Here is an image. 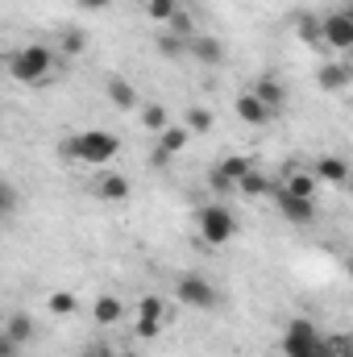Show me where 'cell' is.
I'll return each instance as SVG.
<instances>
[{"label":"cell","mask_w":353,"mask_h":357,"mask_svg":"<svg viewBox=\"0 0 353 357\" xmlns=\"http://www.w3.org/2000/svg\"><path fill=\"white\" fill-rule=\"evenodd\" d=\"M63 154L71 162H84V167H104L121 154V137L108 133V129H84V133L63 142Z\"/></svg>","instance_id":"1"},{"label":"cell","mask_w":353,"mask_h":357,"mask_svg":"<svg viewBox=\"0 0 353 357\" xmlns=\"http://www.w3.org/2000/svg\"><path fill=\"white\" fill-rule=\"evenodd\" d=\"M8 71H13V79H21V84H29V88H42V84H50L54 50L42 46V42H29V46H21V50L8 59Z\"/></svg>","instance_id":"2"},{"label":"cell","mask_w":353,"mask_h":357,"mask_svg":"<svg viewBox=\"0 0 353 357\" xmlns=\"http://www.w3.org/2000/svg\"><path fill=\"white\" fill-rule=\"evenodd\" d=\"M283 357H333V349L312 320H291L283 328Z\"/></svg>","instance_id":"3"},{"label":"cell","mask_w":353,"mask_h":357,"mask_svg":"<svg viewBox=\"0 0 353 357\" xmlns=\"http://www.w3.org/2000/svg\"><path fill=\"white\" fill-rule=\"evenodd\" d=\"M237 237V216L225 208V204H208V208H200V241L204 245H229Z\"/></svg>","instance_id":"4"},{"label":"cell","mask_w":353,"mask_h":357,"mask_svg":"<svg viewBox=\"0 0 353 357\" xmlns=\"http://www.w3.org/2000/svg\"><path fill=\"white\" fill-rule=\"evenodd\" d=\"M175 295H179V303H187V307H195V312H212V307L220 303V291H216L204 274H183L175 282Z\"/></svg>","instance_id":"5"},{"label":"cell","mask_w":353,"mask_h":357,"mask_svg":"<svg viewBox=\"0 0 353 357\" xmlns=\"http://www.w3.org/2000/svg\"><path fill=\"white\" fill-rule=\"evenodd\" d=\"M320 46H329V50H350L353 46V17L350 13H329V17H320Z\"/></svg>","instance_id":"6"},{"label":"cell","mask_w":353,"mask_h":357,"mask_svg":"<svg viewBox=\"0 0 353 357\" xmlns=\"http://www.w3.org/2000/svg\"><path fill=\"white\" fill-rule=\"evenodd\" d=\"M278 212H283V220H291V225H312V220H316V199L278 191Z\"/></svg>","instance_id":"7"},{"label":"cell","mask_w":353,"mask_h":357,"mask_svg":"<svg viewBox=\"0 0 353 357\" xmlns=\"http://www.w3.org/2000/svg\"><path fill=\"white\" fill-rule=\"evenodd\" d=\"M233 112H237L246 125H266V121L274 116V112L266 108V104L258 100V96H254V91H241V96H237V104H233Z\"/></svg>","instance_id":"8"},{"label":"cell","mask_w":353,"mask_h":357,"mask_svg":"<svg viewBox=\"0 0 353 357\" xmlns=\"http://www.w3.org/2000/svg\"><path fill=\"white\" fill-rule=\"evenodd\" d=\"M250 91H254V96L262 100L270 112H278V108L287 104V84H278L274 75H262V79H254V88H250Z\"/></svg>","instance_id":"9"},{"label":"cell","mask_w":353,"mask_h":357,"mask_svg":"<svg viewBox=\"0 0 353 357\" xmlns=\"http://www.w3.org/2000/svg\"><path fill=\"white\" fill-rule=\"evenodd\" d=\"M312 178H316V183H333V187H345V178H350V162L329 154V158H320V162H316Z\"/></svg>","instance_id":"10"},{"label":"cell","mask_w":353,"mask_h":357,"mask_svg":"<svg viewBox=\"0 0 353 357\" xmlns=\"http://www.w3.org/2000/svg\"><path fill=\"white\" fill-rule=\"evenodd\" d=\"M187 54L200 59V63H208V67H220V63H225V46H220L216 38H191V42H187Z\"/></svg>","instance_id":"11"},{"label":"cell","mask_w":353,"mask_h":357,"mask_svg":"<svg viewBox=\"0 0 353 357\" xmlns=\"http://www.w3.org/2000/svg\"><path fill=\"white\" fill-rule=\"evenodd\" d=\"M96 195H100V199H108V204H125V199H129V178L108 171V175L96 178Z\"/></svg>","instance_id":"12"},{"label":"cell","mask_w":353,"mask_h":357,"mask_svg":"<svg viewBox=\"0 0 353 357\" xmlns=\"http://www.w3.org/2000/svg\"><path fill=\"white\" fill-rule=\"evenodd\" d=\"M187 137H191V133H187L183 125H167V129L158 133V154H154V162H167L171 154H179V150L187 146Z\"/></svg>","instance_id":"13"},{"label":"cell","mask_w":353,"mask_h":357,"mask_svg":"<svg viewBox=\"0 0 353 357\" xmlns=\"http://www.w3.org/2000/svg\"><path fill=\"white\" fill-rule=\"evenodd\" d=\"M91 316H96V324H121V316H125V303L117 299V295H100L96 303H91Z\"/></svg>","instance_id":"14"},{"label":"cell","mask_w":353,"mask_h":357,"mask_svg":"<svg viewBox=\"0 0 353 357\" xmlns=\"http://www.w3.org/2000/svg\"><path fill=\"white\" fill-rule=\"evenodd\" d=\"M250 171H254V162H250V158H241V154H229V158H220V167H216L212 175H216V178H225V183H233V187H237V178H246Z\"/></svg>","instance_id":"15"},{"label":"cell","mask_w":353,"mask_h":357,"mask_svg":"<svg viewBox=\"0 0 353 357\" xmlns=\"http://www.w3.org/2000/svg\"><path fill=\"white\" fill-rule=\"evenodd\" d=\"M4 333H8L17 345H29L38 328H33V316H29V312H13V316H8V324H4Z\"/></svg>","instance_id":"16"},{"label":"cell","mask_w":353,"mask_h":357,"mask_svg":"<svg viewBox=\"0 0 353 357\" xmlns=\"http://www.w3.org/2000/svg\"><path fill=\"white\" fill-rule=\"evenodd\" d=\"M108 100H112L121 112L137 108V91H133V84H129V79H121V75H117V79H108Z\"/></svg>","instance_id":"17"},{"label":"cell","mask_w":353,"mask_h":357,"mask_svg":"<svg viewBox=\"0 0 353 357\" xmlns=\"http://www.w3.org/2000/svg\"><path fill=\"white\" fill-rule=\"evenodd\" d=\"M320 88L324 91H341V88H350V67L345 63H329V67H320Z\"/></svg>","instance_id":"18"},{"label":"cell","mask_w":353,"mask_h":357,"mask_svg":"<svg viewBox=\"0 0 353 357\" xmlns=\"http://www.w3.org/2000/svg\"><path fill=\"white\" fill-rule=\"evenodd\" d=\"M316 178L308 175V171H295V175H287V183H283V191L287 195H303V199H316Z\"/></svg>","instance_id":"19"},{"label":"cell","mask_w":353,"mask_h":357,"mask_svg":"<svg viewBox=\"0 0 353 357\" xmlns=\"http://www.w3.org/2000/svg\"><path fill=\"white\" fill-rule=\"evenodd\" d=\"M295 33H299L308 46L320 50V17H316V13H299V17H295Z\"/></svg>","instance_id":"20"},{"label":"cell","mask_w":353,"mask_h":357,"mask_svg":"<svg viewBox=\"0 0 353 357\" xmlns=\"http://www.w3.org/2000/svg\"><path fill=\"white\" fill-rule=\"evenodd\" d=\"M183 129H187V133H208V129H212V112H208L204 104H191V108H187Z\"/></svg>","instance_id":"21"},{"label":"cell","mask_w":353,"mask_h":357,"mask_svg":"<svg viewBox=\"0 0 353 357\" xmlns=\"http://www.w3.org/2000/svg\"><path fill=\"white\" fill-rule=\"evenodd\" d=\"M171 38H179V42H191L195 38V21H191V13L179 4V13L171 17Z\"/></svg>","instance_id":"22"},{"label":"cell","mask_w":353,"mask_h":357,"mask_svg":"<svg viewBox=\"0 0 353 357\" xmlns=\"http://www.w3.org/2000/svg\"><path fill=\"white\" fill-rule=\"evenodd\" d=\"M137 320H158V324H163V320H167V303H163L158 295H146V299L137 303Z\"/></svg>","instance_id":"23"},{"label":"cell","mask_w":353,"mask_h":357,"mask_svg":"<svg viewBox=\"0 0 353 357\" xmlns=\"http://www.w3.org/2000/svg\"><path fill=\"white\" fill-rule=\"evenodd\" d=\"M142 125H146L150 133H163V129H167V108H163V104H146V108H142Z\"/></svg>","instance_id":"24"},{"label":"cell","mask_w":353,"mask_h":357,"mask_svg":"<svg viewBox=\"0 0 353 357\" xmlns=\"http://www.w3.org/2000/svg\"><path fill=\"white\" fill-rule=\"evenodd\" d=\"M46 307H50V312H54V316H71V312H75V307H80V299H75V295H71V291H54V295H50V299H46Z\"/></svg>","instance_id":"25"},{"label":"cell","mask_w":353,"mask_h":357,"mask_svg":"<svg viewBox=\"0 0 353 357\" xmlns=\"http://www.w3.org/2000/svg\"><path fill=\"white\" fill-rule=\"evenodd\" d=\"M17 204H21L17 187H13L8 178H0V216H13V212H17Z\"/></svg>","instance_id":"26"},{"label":"cell","mask_w":353,"mask_h":357,"mask_svg":"<svg viewBox=\"0 0 353 357\" xmlns=\"http://www.w3.org/2000/svg\"><path fill=\"white\" fill-rule=\"evenodd\" d=\"M237 191H241V195H266V191H270V183H266L258 171H250L246 178H237Z\"/></svg>","instance_id":"27"},{"label":"cell","mask_w":353,"mask_h":357,"mask_svg":"<svg viewBox=\"0 0 353 357\" xmlns=\"http://www.w3.org/2000/svg\"><path fill=\"white\" fill-rule=\"evenodd\" d=\"M146 13H150L154 21H171L179 13V0H146Z\"/></svg>","instance_id":"28"},{"label":"cell","mask_w":353,"mask_h":357,"mask_svg":"<svg viewBox=\"0 0 353 357\" xmlns=\"http://www.w3.org/2000/svg\"><path fill=\"white\" fill-rule=\"evenodd\" d=\"M324 341H329L333 357H353V337L350 333H333V337H324Z\"/></svg>","instance_id":"29"},{"label":"cell","mask_w":353,"mask_h":357,"mask_svg":"<svg viewBox=\"0 0 353 357\" xmlns=\"http://www.w3.org/2000/svg\"><path fill=\"white\" fill-rule=\"evenodd\" d=\"M84 46H88L84 29H67V33H63V50H67V54H84Z\"/></svg>","instance_id":"30"},{"label":"cell","mask_w":353,"mask_h":357,"mask_svg":"<svg viewBox=\"0 0 353 357\" xmlns=\"http://www.w3.org/2000/svg\"><path fill=\"white\" fill-rule=\"evenodd\" d=\"M158 50H163L167 59H179V54H187V42H179V38L167 33V38H158Z\"/></svg>","instance_id":"31"},{"label":"cell","mask_w":353,"mask_h":357,"mask_svg":"<svg viewBox=\"0 0 353 357\" xmlns=\"http://www.w3.org/2000/svg\"><path fill=\"white\" fill-rule=\"evenodd\" d=\"M158 333H163V324H158V320H137V337H142V341H154Z\"/></svg>","instance_id":"32"},{"label":"cell","mask_w":353,"mask_h":357,"mask_svg":"<svg viewBox=\"0 0 353 357\" xmlns=\"http://www.w3.org/2000/svg\"><path fill=\"white\" fill-rule=\"evenodd\" d=\"M17 354H21V345H17L8 333H0V357H17Z\"/></svg>","instance_id":"33"},{"label":"cell","mask_w":353,"mask_h":357,"mask_svg":"<svg viewBox=\"0 0 353 357\" xmlns=\"http://www.w3.org/2000/svg\"><path fill=\"white\" fill-rule=\"evenodd\" d=\"M80 357H117V354H112L108 345H88V349H84Z\"/></svg>","instance_id":"34"},{"label":"cell","mask_w":353,"mask_h":357,"mask_svg":"<svg viewBox=\"0 0 353 357\" xmlns=\"http://www.w3.org/2000/svg\"><path fill=\"white\" fill-rule=\"evenodd\" d=\"M108 4H112V0H80L84 13H100V8H108Z\"/></svg>","instance_id":"35"},{"label":"cell","mask_w":353,"mask_h":357,"mask_svg":"<svg viewBox=\"0 0 353 357\" xmlns=\"http://www.w3.org/2000/svg\"><path fill=\"white\" fill-rule=\"evenodd\" d=\"M117 357H137V354H117Z\"/></svg>","instance_id":"36"}]
</instances>
